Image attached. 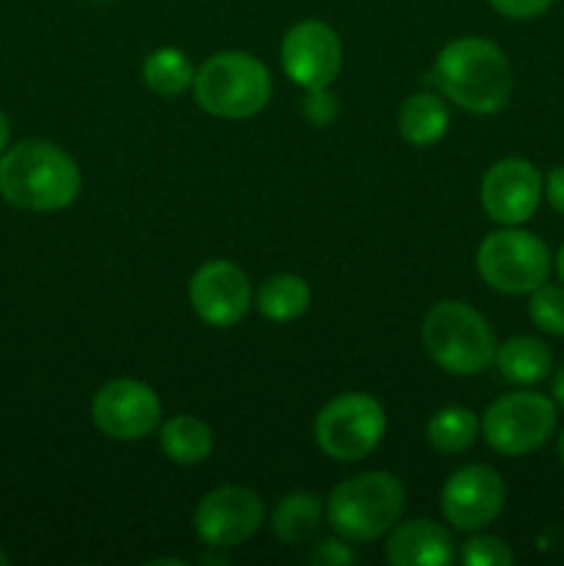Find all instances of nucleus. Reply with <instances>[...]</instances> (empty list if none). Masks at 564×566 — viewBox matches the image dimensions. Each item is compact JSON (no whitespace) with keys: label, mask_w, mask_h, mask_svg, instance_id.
I'll return each mask as SVG.
<instances>
[{"label":"nucleus","mask_w":564,"mask_h":566,"mask_svg":"<svg viewBox=\"0 0 564 566\" xmlns=\"http://www.w3.org/2000/svg\"><path fill=\"white\" fill-rule=\"evenodd\" d=\"M481 208L503 227H520L542 202V175L531 160L501 158L481 180Z\"/></svg>","instance_id":"nucleus-13"},{"label":"nucleus","mask_w":564,"mask_h":566,"mask_svg":"<svg viewBox=\"0 0 564 566\" xmlns=\"http://www.w3.org/2000/svg\"><path fill=\"white\" fill-rule=\"evenodd\" d=\"M487 3L509 20H534L551 9L553 0H487Z\"/></svg>","instance_id":"nucleus-27"},{"label":"nucleus","mask_w":564,"mask_h":566,"mask_svg":"<svg viewBox=\"0 0 564 566\" xmlns=\"http://www.w3.org/2000/svg\"><path fill=\"white\" fill-rule=\"evenodd\" d=\"M553 398L531 390H514L487 407L481 434L492 451L503 457H525L545 446L556 431Z\"/></svg>","instance_id":"nucleus-8"},{"label":"nucleus","mask_w":564,"mask_h":566,"mask_svg":"<svg viewBox=\"0 0 564 566\" xmlns=\"http://www.w3.org/2000/svg\"><path fill=\"white\" fill-rule=\"evenodd\" d=\"M542 193L547 197L551 208L564 216V166H553V169L547 171V177L542 180Z\"/></svg>","instance_id":"nucleus-28"},{"label":"nucleus","mask_w":564,"mask_h":566,"mask_svg":"<svg viewBox=\"0 0 564 566\" xmlns=\"http://www.w3.org/2000/svg\"><path fill=\"white\" fill-rule=\"evenodd\" d=\"M263 525V501L238 484L210 490L194 509V531L213 551H230L252 539Z\"/></svg>","instance_id":"nucleus-9"},{"label":"nucleus","mask_w":564,"mask_h":566,"mask_svg":"<svg viewBox=\"0 0 564 566\" xmlns=\"http://www.w3.org/2000/svg\"><path fill=\"white\" fill-rule=\"evenodd\" d=\"M6 564H11V556L3 551V547H0V566H6Z\"/></svg>","instance_id":"nucleus-33"},{"label":"nucleus","mask_w":564,"mask_h":566,"mask_svg":"<svg viewBox=\"0 0 564 566\" xmlns=\"http://www.w3.org/2000/svg\"><path fill=\"white\" fill-rule=\"evenodd\" d=\"M194 66L188 55L177 48H160L144 59L142 77L147 88H153L160 97H177L186 88L194 86Z\"/></svg>","instance_id":"nucleus-22"},{"label":"nucleus","mask_w":564,"mask_h":566,"mask_svg":"<svg viewBox=\"0 0 564 566\" xmlns=\"http://www.w3.org/2000/svg\"><path fill=\"white\" fill-rule=\"evenodd\" d=\"M387 412L368 392H343L315 418V442L335 462H359L379 448Z\"/></svg>","instance_id":"nucleus-7"},{"label":"nucleus","mask_w":564,"mask_h":566,"mask_svg":"<svg viewBox=\"0 0 564 566\" xmlns=\"http://www.w3.org/2000/svg\"><path fill=\"white\" fill-rule=\"evenodd\" d=\"M260 315L274 324H291L310 307V285L296 274H274L254 293Z\"/></svg>","instance_id":"nucleus-19"},{"label":"nucleus","mask_w":564,"mask_h":566,"mask_svg":"<svg viewBox=\"0 0 564 566\" xmlns=\"http://www.w3.org/2000/svg\"><path fill=\"white\" fill-rule=\"evenodd\" d=\"M457 556L451 534L426 517L393 525L385 545V562L393 566H448Z\"/></svg>","instance_id":"nucleus-15"},{"label":"nucleus","mask_w":564,"mask_h":566,"mask_svg":"<svg viewBox=\"0 0 564 566\" xmlns=\"http://www.w3.org/2000/svg\"><path fill=\"white\" fill-rule=\"evenodd\" d=\"M407 503L404 484L393 473L354 475L332 490L326 501V523L352 545H365L390 534Z\"/></svg>","instance_id":"nucleus-3"},{"label":"nucleus","mask_w":564,"mask_h":566,"mask_svg":"<svg viewBox=\"0 0 564 566\" xmlns=\"http://www.w3.org/2000/svg\"><path fill=\"white\" fill-rule=\"evenodd\" d=\"M83 186L75 158L53 142L28 138L0 155V197L28 213H59Z\"/></svg>","instance_id":"nucleus-2"},{"label":"nucleus","mask_w":564,"mask_h":566,"mask_svg":"<svg viewBox=\"0 0 564 566\" xmlns=\"http://www.w3.org/2000/svg\"><path fill=\"white\" fill-rule=\"evenodd\" d=\"M160 448L175 464H202L213 453V431L194 415H175L160 426Z\"/></svg>","instance_id":"nucleus-18"},{"label":"nucleus","mask_w":564,"mask_h":566,"mask_svg":"<svg viewBox=\"0 0 564 566\" xmlns=\"http://www.w3.org/2000/svg\"><path fill=\"white\" fill-rule=\"evenodd\" d=\"M459 558L468 566H512L514 553L509 551V545L503 539L492 534H479L470 536L468 542L459 551Z\"/></svg>","instance_id":"nucleus-24"},{"label":"nucleus","mask_w":564,"mask_h":566,"mask_svg":"<svg viewBox=\"0 0 564 566\" xmlns=\"http://www.w3.org/2000/svg\"><path fill=\"white\" fill-rule=\"evenodd\" d=\"M92 420L108 440L138 442L160 423V398L138 379H114L92 398Z\"/></svg>","instance_id":"nucleus-10"},{"label":"nucleus","mask_w":564,"mask_h":566,"mask_svg":"<svg viewBox=\"0 0 564 566\" xmlns=\"http://www.w3.org/2000/svg\"><path fill=\"white\" fill-rule=\"evenodd\" d=\"M553 403L564 409V365L553 376Z\"/></svg>","instance_id":"nucleus-29"},{"label":"nucleus","mask_w":564,"mask_h":566,"mask_svg":"<svg viewBox=\"0 0 564 566\" xmlns=\"http://www.w3.org/2000/svg\"><path fill=\"white\" fill-rule=\"evenodd\" d=\"M481 420L468 407H442L426 423L429 446L440 453H462L479 440Z\"/></svg>","instance_id":"nucleus-21"},{"label":"nucleus","mask_w":564,"mask_h":566,"mask_svg":"<svg viewBox=\"0 0 564 566\" xmlns=\"http://www.w3.org/2000/svg\"><path fill=\"white\" fill-rule=\"evenodd\" d=\"M551 249L534 232L503 227L490 232L476 252L481 280L506 296H525L545 285L551 276Z\"/></svg>","instance_id":"nucleus-6"},{"label":"nucleus","mask_w":564,"mask_h":566,"mask_svg":"<svg viewBox=\"0 0 564 566\" xmlns=\"http://www.w3.org/2000/svg\"><path fill=\"white\" fill-rule=\"evenodd\" d=\"M282 70L296 86L324 88L341 75L343 48L337 33L321 20L296 22L282 39Z\"/></svg>","instance_id":"nucleus-14"},{"label":"nucleus","mask_w":564,"mask_h":566,"mask_svg":"<svg viewBox=\"0 0 564 566\" xmlns=\"http://www.w3.org/2000/svg\"><path fill=\"white\" fill-rule=\"evenodd\" d=\"M558 462H562V468H564V431L558 434Z\"/></svg>","instance_id":"nucleus-32"},{"label":"nucleus","mask_w":564,"mask_h":566,"mask_svg":"<svg viewBox=\"0 0 564 566\" xmlns=\"http://www.w3.org/2000/svg\"><path fill=\"white\" fill-rule=\"evenodd\" d=\"M506 484L490 464H464L453 470L440 492V512L457 531H481L501 517Z\"/></svg>","instance_id":"nucleus-11"},{"label":"nucleus","mask_w":564,"mask_h":566,"mask_svg":"<svg viewBox=\"0 0 564 566\" xmlns=\"http://www.w3.org/2000/svg\"><path fill=\"white\" fill-rule=\"evenodd\" d=\"M191 310L216 329L236 326L252 304V285L243 269L230 260H208L188 280Z\"/></svg>","instance_id":"nucleus-12"},{"label":"nucleus","mask_w":564,"mask_h":566,"mask_svg":"<svg viewBox=\"0 0 564 566\" xmlns=\"http://www.w3.org/2000/svg\"><path fill=\"white\" fill-rule=\"evenodd\" d=\"M556 271H558V276H562V282H564V247L558 249V254H556Z\"/></svg>","instance_id":"nucleus-31"},{"label":"nucleus","mask_w":564,"mask_h":566,"mask_svg":"<svg viewBox=\"0 0 564 566\" xmlns=\"http://www.w3.org/2000/svg\"><path fill=\"white\" fill-rule=\"evenodd\" d=\"M9 142H11V125H9V116L0 111V155L9 149Z\"/></svg>","instance_id":"nucleus-30"},{"label":"nucleus","mask_w":564,"mask_h":566,"mask_svg":"<svg viewBox=\"0 0 564 566\" xmlns=\"http://www.w3.org/2000/svg\"><path fill=\"white\" fill-rule=\"evenodd\" d=\"M424 346L431 363L451 376L484 374L498 352L495 332L484 315L457 298L435 304L426 313Z\"/></svg>","instance_id":"nucleus-4"},{"label":"nucleus","mask_w":564,"mask_h":566,"mask_svg":"<svg viewBox=\"0 0 564 566\" xmlns=\"http://www.w3.org/2000/svg\"><path fill=\"white\" fill-rule=\"evenodd\" d=\"M448 125H451V116H448L446 99L440 94H409L398 108V133L412 147L437 144L448 133Z\"/></svg>","instance_id":"nucleus-16"},{"label":"nucleus","mask_w":564,"mask_h":566,"mask_svg":"<svg viewBox=\"0 0 564 566\" xmlns=\"http://www.w3.org/2000/svg\"><path fill=\"white\" fill-rule=\"evenodd\" d=\"M199 108L219 119H249L271 99V75L260 59L243 50H224L205 61L194 75Z\"/></svg>","instance_id":"nucleus-5"},{"label":"nucleus","mask_w":564,"mask_h":566,"mask_svg":"<svg viewBox=\"0 0 564 566\" xmlns=\"http://www.w3.org/2000/svg\"><path fill=\"white\" fill-rule=\"evenodd\" d=\"M321 517H324V503L318 495L291 492L276 503L274 514H271V528H274L276 539L285 542V545H302L315 534Z\"/></svg>","instance_id":"nucleus-20"},{"label":"nucleus","mask_w":564,"mask_h":566,"mask_svg":"<svg viewBox=\"0 0 564 566\" xmlns=\"http://www.w3.org/2000/svg\"><path fill=\"white\" fill-rule=\"evenodd\" d=\"M529 318L540 332L564 337V287L540 285L529 293Z\"/></svg>","instance_id":"nucleus-23"},{"label":"nucleus","mask_w":564,"mask_h":566,"mask_svg":"<svg viewBox=\"0 0 564 566\" xmlns=\"http://www.w3.org/2000/svg\"><path fill=\"white\" fill-rule=\"evenodd\" d=\"M431 81L448 103L476 116L506 108L514 88V72L506 53L484 36H462L437 53Z\"/></svg>","instance_id":"nucleus-1"},{"label":"nucleus","mask_w":564,"mask_h":566,"mask_svg":"<svg viewBox=\"0 0 564 566\" xmlns=\"http://www.w3.org/2000/svg\"><path fill=\"white\" fill-rule=\"evenodd\" d=\"M304 119L315 127H330L337 119V97L330 92V86L324 88H307V97H304Z\"/></svg>","instance_id":"nucleus-25"},{"label":"nucleus","mask_w":564,"mask_h":566,"mask_svg":"<svg viewBox=\"0 0 564 566\" xmlns=\"http://www.w3.org/2000/svg\"><path fill=\"white\" fill-rule=\"evenodd\" d=\"M495 365L501 376L512 385L529 387L545 379L553 368V354L540 337L518 335L509 337L503 346H498Z\"/></svg>","instance_id":"nucleus-17"},{"label":"nucleus","mask_w":564,"mask_h":566,"mask_svg":"<svg viewBox=\"0 0 564 566\" xmlns=\"http://www.w3.org/2000/svg\"><path fill=\"white\" fill-rule=\"evenodd\" d=\"M310 564H318V566H346L357 562V553L348 547V542L343 539H324L310 551L307 556Z\"/></svg>","instance_id":"nucleus-26"}]
</instances>
